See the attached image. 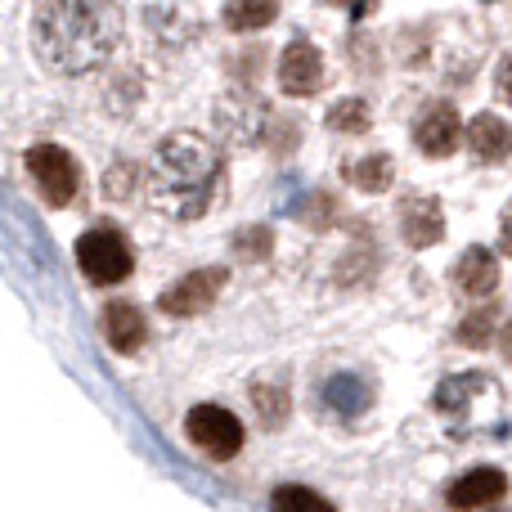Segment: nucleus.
Here are the masks:
<instances>
[{
    "label": "nucleus",
    "instance_id": "1",
    "mask_svg": "<svg viewBox=\"0 0 512 512\" xmlns=\"http://www.w3.org/2000/svg\"><path fill=\"white\" fill-rule=\"evenodd\" d=\"M122 9L113 0H41L32 18V45L45 68L90 72L117 50Z\"/></svg>",
    "mask_w": 512,
    "mask_h": 512
},
{
    "label": "nucleus",
    "instance_id": "2",
    "mask_svg": "<svg viewBox=\"0 0 512 512\" xmlns=\"http://www.w3.org/2000/svg\"><path fill=\"white\" fill-rule=\"evenodd\" d=\"M149 203L171 221H198L212 207L216 189H221V153L212 149V140L194 131H180L153 153L149 176Z\"/></svg>",
    "mask_w": 512,
    "mask_h": 512
},
{
    "label": "nucleus",
    "instance_id": "3",
    "mask_svg": "<svg viewBox=\"0 0 512 512\" xmlns=\"http://www.w3.org/2000/svg\"><path fill=\"white\" fill-rule=\"evenodd\" d=\"M185 441L207 459L225 463L243 450V423L225 405H194L185 414Z\"/></svg>",
    "mask_w": 512,
    "mask_h": 512
},
{
    "label": "nucleus",
    "instance_id": "4",
    "mask_svg": "<svg viewBox=\"0 0 512 512\" xmlns=\"http://www.w3.org/2000/svg\"><path fill=\"white\" fill-rule=\"evenodd\" d=\"M77 265H81V274H86L90 283L108 288V283L131 279L135 252L117 230H90V234H81L77 239Z\"/></svg>",
    "mask_w": 512,
    "mask_h": 512
},
{
    "label": "nucleus",
    "instance_id": "5",
    "mask_svg": "<svg viewBox=\"0 0 512 512\" xmlns=\"http://www.w3.org/2000/svg\"><path fill=\"white\" fill-rule=\"evenodd\" d=\"M27 171H32L36 189H41V198L50 207L77 203L81 167H77V158H72L68 149H59V144H32V149H27Z\"/></svg>",
    "mask_w": 512,
    "mask_h": 512
},
{
    "label": "nucleus",
    "instance_id": "6",
    "mask_svg": "<svg viewBox=\"0 0 512 512\" xmlns=\"http://www.w3.org/2000/svg\"><path fill=\"white\" fill-rule=\"evenodd\" d=\"M225 279H230V270H221V265H212V270H194V274H185L180 283H171V288L158 297V306L167 310V315H176V319L203 315V310H212L216 297L225 292Z\"/></svg>",
    "mask_w": 512,
    "mask_h": 512
},
{
    "label": "nucleus",
    "instance_id": "7",
    "mask_svg": "<svg viewBox=\"0 0 512 512\" xmlns=\"http://www.w3.org/2000/svg\"><path fill=\"white\" fill-rule=\"evenodd\" d=\"M279 86L283 95H315L319 86H324V59H319V50L310 41H292L288 50H283L279 59Z\"/></svg>",
    "mask_w": 512,
    "mask_h": 512
},
{
    "label": "nucleus",
    "instance_id": "8",
    "mask_svg": "<svg viewBox=\"0 0 512 512\" xmlns=\"http://www.w3.org/2000/svg\"><path fill=\"white\" fill-rule=\"evenodd\" d=\"M414 140H418V149H423L427 158H445V153L459 149L463 122H459V113H454V104L427 108V117L418 122V131H414Z\"/></svg>",
    "mask_w": 512,
    "mask_h": 512
},
{
    "label": "nucleus",
    "instance_id": "9",
    "mask_svg": "<svg viewBox=\"0 0 512 512\" xmlns=\"http://www.w3.org/2000/svg\"><path fill=\"white\" fill-rule=\"evenodd\" d=\"M104 337L117 355H135L149 342V319H144V310L131 306V301H113V306L104 310Z\"/></svg>",
    "mask_w": 512,
    "mask_h": 512
},
{
    "label": "nucleus",
    "instance_id": "10",
    "mask_svg": "<svg viewBox=\"0 0 512 512\" xmlns=\"http://www.w3.org/2000/svg\"><path fill=\"white\" fill-rule=\"evenodd\" d=\"M504 490H508V477L499 468H472L450 486V508H463V512L490 508V504L504 499Z\"/></svg>",
    "mask_w": 512,
    "mask_h": 512
},
{
    "label": "nucleus",
    "instance_id": "11",
    "mask_svg": "<svg viewBox=\"0 0 512 512\" xmlns=\"http://www.w3.org/2000/svg\"><path fill=\"white\" fill-rule=\"evenodd\" d=\"M495 283H499V265L486 248H468L459 256V265H454V288H459L463 297L481 301L495 292Z\"/></svg>",
    "mask_w": 512,
    "mask_h": 512
},
{
    "label": "nucleus",
    "instance_id": "12",
    "mask_svg": "<svg viewBox=\"0 0 512 512\" xmlns=\"http://www.w3.org/2000/svg\"><path fill=\"white\" fill-rule=\"evenodd\" d=\"M400 230H405V239L414 243V248H432L445 234L441 203H436V198H409V203L400 207Z\"/></svg>",
    "mask_w": 512,
    "mask_h": 512
},
{
    "label": "nucleus",
    "instance_id": "13",
    "mask_svg": "<svg viewBox=\"0 0 512 512\" xmlns=\"http://www.w3.org/2000/svg\"><path fill=\"white\" fill-rule=\"evenodd\" d=\"M463 135H468L472 153H477L481 162H504L508 158V126H504V117L481 113Z\"/></svg>",
    "mask_w": 512,
    "mask_h": 512
},
{
    "label": "nucleus",
    "instance_id": "14",
    "mask_svg": "<svg viewBox=\"0 0 512 512\" xmlns=\"http://www.w3.org/2000/svg\"><path fill=\"white\" fill-rule=\"evenodd\" d=\"M279 5L283 0H225V27L230 32H261L279 18Z\"/></svg>",
    "mask_w": 512,
    "mask_h": 512
},
{
    "label": "nucleus",
    "instance_id": "15",
    "mask_svg": "<svg viewBox=\"0 0 512 512\" xmlns=\"http://www.w3.org/2000/svg\"><path fill=\"white\" fill-rule=\"evenodd\" d=\"M270 508L274 512H337L319 490H310V486H279L270 495Z\"/></svg>",
    "mask_w": 512,
    "mask_h": 512
},
{
    "label": "nucleus",
    "instance_id": "16",
    "mask_svg": "<svg viewBox=\"0 0 512 512\" xmlns=\"http://www.w3.org/2000/svg\"><path fill=\"white\" fill-rule=\"evenodd\" d=\"M351 180L364 189V194H378V189H387L391 180H396V167H391L387 153H378V158H360L351 167Z\"/></svg>",
    "mask_w": 512,
    "mask_h": 512
},
{
    "label": "nucleus",
    "instance_id": "17",
    "mask_svg": "<svg viewBox=\"0 0 512 512\" xmlns=\"http://www.w3.org/2000/svg\"><path fill=\"white\" fill-rule=\"evenodd\" d=\"M328 126L342 135H364L369 131V104H364V99H346V104H337L333 113H328Z\"/></svg>",
    "mask_w": 512,
    "mask_h": 512
},
{
    "label": "nucleus",
    "instance_id": "18",
    "mask_svg": "<svg viewBox=\"0 0 512 512\" xmlns=\"http://www.w3.org/2000/svg\"><path fill=\"white\" fill-rule=\"evenodd\" d=\"M328 400H333L342 414H360V409L369 405V387H364L360 378H333V387H328Z\"/></svg>",
    "mask_w": 512,
    "mask_h": 512
},
{
    "label": "nucleus",
    "instance_id": "19",
    "mask_svg": "<svg viewBox=\"0 0 512 512\" xmlns=\"http://www.w3.org/2000/svg\"><path fill=\"white\" fill-rule=\"evenodd\" d=\"M252 400H256V409H261V418H270L274 427L288 418V396H283L279 387H256L252 391Z\"/></svg>",
    "mask_w": 512,
    "mask_h": 512
},
{
    "label": "nucleus",
    "instance_id": "20",
    "mask_svg": "<svg viewBox=\"0 0 512 512\" xmlns=\"http://www.w3.org/2000/svg\"><path fill=\"white\" fill-rule=\"evenodd\" d=\"M270 239H274L270 230H243L234 248H239V256H248V261H261V256H270Z\"/></svg>",
    "mask_w": 512,
    "mask_h": 512
}]
</instances>
